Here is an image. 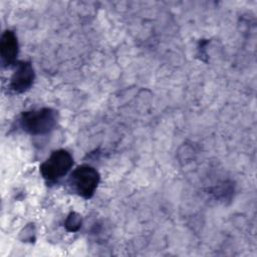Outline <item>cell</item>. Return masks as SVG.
<instances>
[{
    "instance_id": "obj_4",
    "label": "cell",
    "mask_w": 257,
    "mask_h": 257,
    "mask_svg": "<svg viewBox=\"0 0 257 257\" xmlns=\"http://www.w3.org/2000/svg\"><path fill=\"white\" fill-rule=\"evenodd\" d=\"M35 72L29 61H19L10 79V89L15 93L27 91L33 84Z\"/></svg>"
},
{
    "instance_id": "obj_1",
    "label": "cell",
    "mask_w": 257,
    "mask_h": 257,
    "mask_svg": "<svg viewBox=\"0 0 257 257\" xmlns=\"http://www.w3.org/2000/svg\"><path fill=\"white\" fill-rule=\"evenodd\" d=\"M57 122V111L50 107L31 109L21 113L19 126L31 136L50 133Z\"/></svg>"
},
{
    "instance_id": "obj_5",
    "label": "cell",
    "mask_w": 257,
    "mask_h": 257,
    "mask_svg": "<svg viewBox=\"0 0 257 257\" xmlns=\"http://www.w3.org/2000/svg\"><path fill=\"white\" fill-rule=\"evenodd\" d=\"M18 40L12 30H5L0 39V55L2 65L7 67L16 62L18 55Z\"/></svg>"
},
{
    "instance_id": "obj_6",
    "label": "cell",
    "mask_w": 257,
    "mask_h": 257,
    "mask_svg": "<svg viewBox=\"0 0 257 257\" xmlns=\"http://www.w3.org/2000/svg\"><path fill=\"white\" fill-rule=\"evenodd\" d=\"M81 223H82V221H81L80 215L75 212H71L66 217L64 226L68 232H76L81 227Z\"/></svg>"
},
{
    "instance_id": "obj_2",
    "label": "cell",
    "mask_w": 257,
    "mask_h": 257,
    "mask_svg": "<svg viewBox=\"0 0 257 257\" xmlns=\"http://www.w3.org/2000/svg\"><path fill=\"white\" fill-rule=\"evenodd\" d=\"M73 165L71 154L63 149L53 151L40 165L39 171L47 184H54L67 175Z\"/></svg>"
},
{
    "instance_id": "obj_3",
    "label": "cell",
    "mask_w": 257,
    "mask_h": 257,
    "mask_svg": "<svg viewBox=\"0 0 257 257\" xmlns=\"http://www.w3.org/2000/svg\"><path fill=\"white\" fill-rule=\"evenodd\" d=\"M99 181V173L89 165L76 167L68 179L71 190L83 199H90L94 195Z\"/></svg>"
}]
</instances>
